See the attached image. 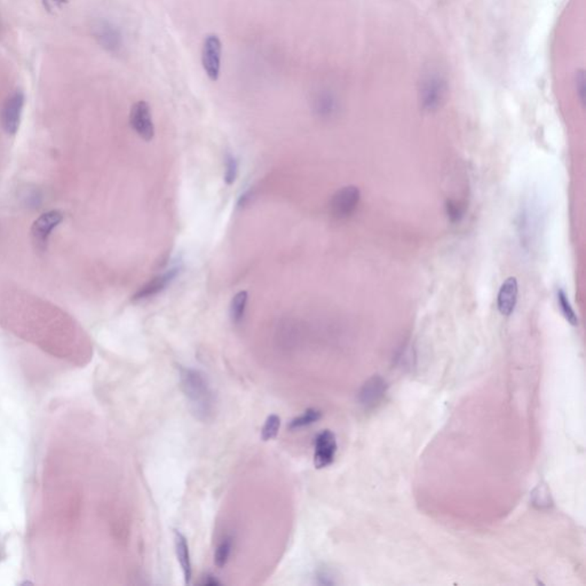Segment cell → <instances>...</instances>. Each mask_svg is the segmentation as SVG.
Here are the masks:
<instances>
[{
	"instance_id": "6da1fadb",
	"label": "cell",
	"mask_w": 586,
	"mask_h": 586,
	"mask_svg": "<svg viewBox=\"0 0 586 586\" xmlns=\"http://www.w3.org/2000/svg\"><path fill=\"white\" fill-rule=\"evenodd\" d=\"M180 384L192 412L202 421L213 414L214 396L205 374L192 368H180Z\"/></svg>"
},
{
	"instance_id": "7a4b0ae2",
	"label": "cell",
	"mask_w": 586,
	"mask_h": 586,
	"mask_svg": "<svg viewBox=\"0 0 586 586\" xmlns=\"http://www.w3.org/2000/svg\"><path fill=\"white\" fill-rule=\"evenodd\" d=\"M449 86L446 77L439 71L431 70L423 76L419 87V102L425 111H437L447 99Z\"/></svg>"
},
{
	"instance_id": "3957f363",
	"label": "cell",
	"mask_w": 586,
	"mask_h": 586,
	"mask_svg": "<svg viewBox=\"0 0 586 586\" xmlns=\"http://www.w3.org/2000/svg\"><path fill=\"white\" fill-rule=\"evenodd\" d=\"M24 107V94L21 90L12 93L3 103V109L0 113V120L3 131L15 136L21 124V117Z\"/></svg>"
},
{
	"instance_id": "277c9868",
	"label": "cell",
	"mask_w": 586,
	"mask_h": 586,
	"mask_svg": "<svg viewBox=\"0 0 586 586\" xmlns=\"http://www.w3.org/2000/svg\"><path fill=\"white\" fill-rule=\"evenodd\" d=\"M361 199L360 189L355 185H347L339 189L330 201V211L332 216L337 219H346L351 217L358 209Z\"/></svg>"
},
{
	"instance_id": "5b68a950",
	"label": "cell",
	"mask_w": 586,
	"mask_h": 586,
	"mask_svg": "<svg viewBox=\"0 0 586 586\" xmlns=\"http://www.w3.org/2000/svg\"><path fill=\"white\" fill-rule=\"evenodd\" d=\"M222 44L217 35H208L202 47V64L206 76L212 82L218 80L221 68Z\"/></svg>"
},
{
	"instance_id": "8992f818",
	"label": "cell",
	"mask_w": 586,
	"mask_h": 586,
	"mask_svg": "<svg viewBox=\"0 0 586 586\" xmlns=\"http://www.w3.org/2000/svg\"><path fill=\"white\" fill-rule=\"evenodd\" d=\"M63 218L64 217H63V213L61 211L52 210V211L44 213L39 218L37 219L36 221L33 222V227H31V236H33V243L36 244L37 248H39L42 251L45 250L51 234L63 221Z\"/></svg>"
},
{
	"instance_id": "52a82bcc",
	"label": "cell",
	"mask_w": 586,
	"mask_h": 586,
	"mask_svg": "<svg viewBox=\"0 0 586 586\" xmlns=\"http://www.w3.org/2000/svg\"><path fill=\"white\" fill-rule=\"evenodd\" d=\"M129 123L136 134L145 141H150L155 136L150 107L146 101L134 103L129 113Z\"/></svg>"
},
{
	"instance_id": "ba28073f",
	"label": "cell",
	"mask_w": 586,
	"mask_h": 586,
	"mask_svg": "<svg viewBox=\"0 0 586 586\" xmlns=\"http://www.w3.org/2000/svg\"><path fill=\"white\" fill-rule=\"evenodd\" d=\"M335 434L329 430L321 432L315 440L314 465L316 468H324L333 463L337 452Z\"/></svg>"
},
{
	"instance_id": "9c48e42d",
	"label": "cell",
	"mask_w": 586,
	"mask_h": 586,
	"mask_svg": "<svg viewBox=\"0 0 586 586\" xmlns=\"http://www.w3.org/2000/svg\"><path fill=\"white\" fill-rule=\"evenodd\" d=\"M386 392H387L386 381L381 376H374L365 381L358 392V403L361 404L365 410L374 409L383 401Z\"/></svg>"
},
{
	"instance_id": "30bf717a",
	"label": "cell",
	"mask_w": 586,
	"mask_h": 586,
	"mask_svg": "<svg viewBox=\"0 0 586 586\" xmlns=\"http://www.w3.org/2000/svg\"><path fill=\"white\" fill-rule=\"evenodd\" d=\"M93 35L98 43L109 52L116 53L122 47V36L120 31L107 21H98L93 26Z\"/></svg>"
},
{
	"instance_id": "8fae6325",
	"label": "cell",
	"mask_w": 586,
	"mask_h": 586,
	"mask_svg": "<svg viewBox=\"0 0 586 586\" xmlns=\"http://www.w3.org/2000/svg\"><path fill=\"white\" fill-rule=\"evenodd\" d=\"M178 274H179V268H172L164 273L162 275L156 276L153 280H150L148 283L143 285V288L139 289V291L133 295V300L140 302V300L153 298L155 295L164 291L171 284V282L178 276Z\"/></svg>"
},
{
	"instance_id": "7c38bea8",
	"label": "cell",
	"mask_w": 586,
	"mask_h": 586,
	"mask_svg": "<svg viewBox=\"0 0 586 586\" xmlns=\"http://www.w3.org/2000/svg\"><path fill=\"white\" fill-rule=\"evenodd\" d=\"M518 293H519V285L517 278H507L500 286V292L497 295V309L500 314L504 316H510L515 309L518 302Z\"/></svg>"
},
{
	"instance_id": "4fadbf2b",
	"label": "cell",
	"mask_w": 586,
	"mask_h": 586,
	"mask_svg": "<svg viewBox=\"0 0 586 586\" xmlns=\"http://www.w3.org/2000/svg\"><path fill=\"white\" fill-rule=\"evenodd\" d=\"M174 545H176V558L183 570L185 584L188 585L192 576V560H190V552H189L187 540L180 531H174Z\"/></svg>"
},
{
	"instance_id": "5bb4252c",
	"label": "cell",
	"mask_w": 586,
	"mask_h": 586,
	"mask_svg": "<svg viewBox=\"0 0 586 586\" xmlns=\"http://www.w3.org/2000/svg\"><path fill=\"white\" fill-rule=\"evenodd\" d=\"M321 418V411L316 410V409H309V410H306L302 416H299V417L292 419V421H290V424L288 425V428L289 430H291V431H297V430H300V428H306V426L314 424L316 421H320Z\"/></svg>"
},
{
	"instance_id": "9a60e30c",
	"label": "cell",
	"mask_w": 586,
	"mask_h": 586,
	"mask_svg": "<svg viewBox=\"0 0 586 586\" xmlns=\"http://www.w3.org/2000/svg\"><path fill=\"white\" fill-rule=\"evenodd\" d=\"M556 299H558V304L560 306V311L562 313L565 318L569 322L570 324L576 327L578 324V318H577L576 313L574 311L573 306L570 304L569 298H568L565 290H562V289L558 290Z\"/></svg>"
},
{
	"instance_id": "2e32d148",
	"label": "cell",
	"mask_w": 586,
	"mask_h": 586,
	"mask_svg": "<svg viewBox=\"0 0 586 586\" xmlns=\"http://www.w3.org/2000/svg\"><path fill=\"white\" fill-rule=\"evenodd\" d=\"M248 299V295L246 291L239 292L232 298V305H230V316H232L234 323H239L244 318Z\"/></svg>"
},
{
	"instance_id": "e0dca14e",
	"label": "cell",
	"mask_w": 586,
	"mask_h": 586,
	"mask_svg": "<svg viewBox=\"0 0 586 586\" xmlns=\"http://www.w3.org/2000/svg\"><path fill=\"white\" fill-rule=\"evenodd\" d=\"M281 428V418L277 414H271L266 419L265 425L262 430V439L264 441H271L277 437Z\"/></svg>"
},
{
	"instance_id": "ac0fdd59",
	"label": "cell",
	"mask_w": 586,
	"mask_h": 586,
	"mask_svg": "<svg viewBox=\"0 0 586 586\" xmlns=\"http://www.w3.org/2000/svg\"><path fill=\"white\" fill-rule=\"evenodd\" d=\"M232 544L230 540H223L219 544L214 552V563L218 568H223L228 562L229 556L232 553Z\"/></svg>"
},
{
	"instance_id": "d6986e66",
	"label": "cell",
	"mask_w": 586,
	"mask_h": 586,
	"mask_svg": "<svg viewBox=\"0 0 586 586\" xmlns=\"http://www.w3.org/2000/svg\"><path fill=\"white\" fill-rule=\"evenodd\" d=\"M531 498H533V503L535 506H538L540 509H544V507H549L552 503V500H551V495L550 491L547 489V486H544V484H540L538 487L533 491V494H531Z\"/></svg>"
},
{
	"instance_id": "ffe728a7",
	"label": "cell",
	"mask_w": 586,
	"mask_h": 586,
	"mask_svg": "<svg viewBox=\"0 0 586 586\" xmlns=\"http://www.w3.org/2000/svg\"><path fill=\"white\" fill-rule=\"evenodd\" d=\"M225 181L228 185H232L236 180L237 176V171H239V164L236 161L235 156L232 154H227L225 161Z\"/></svg>"
},
{
	"instance_id": "44dd1931",
	"label": "cell",
	"mask_w": 586,
	"mask_h": 586,
	"mask_svg": "<svg viewBox=\"0 0 586 586\" xmlns=\"http://www.w3.org/2000/svg\"><path fill=\"white\" fill-rule=\"evenodd\" d=\"M336 108H337V102H336L335 98L332 95H329V94L322 95L318 101V111L322 115H324V116L332 115V113H335Z\"/></svg>"
},
{
	"instance_id": "7402d4cb",
	"label": "cell",
	"mask_w": 586,
	"mask_h": 586,
	"mask_svg": "<svg viewBox=\"0 0 586 586\" xmlns=\"http://www.w3.org/2000/svg\"><path fill=\"white\" fill-rule=\"evenodd\" d=\"M575 87H576L577 95L580 98V102L584 104L586 95V78L585 71L583 69L577 70L575 73Z\"/></svg>"
},
{
	"instance_id": "603a6c76",
	"label": "cell",
	"mask_w": 586,
	"mask_h": 586,
	"mask_svg": "<svg viewBox=\"0 0 586 586\" xmlns=\"http://www.w3.org/2000/svg\"><path fill=\"white\" fill-rule=\"evenodd\" d=\"M446 209H447V214L451 221H459V220L463 218L464 209L463 206H461L459 203L454 202V201H449V202L447 203Z\"/></svg>"
},
{
	"instance_id": "cb8c5ba5",
	"label": "cell",
	"mask_w": 586,
	"mask_h": 586,
	"mask_svg": "<svg viewBox=\"0 0 586 586\" xmlns=\"http://www.w3.org/2000/svg\"><path fill=\"white\" fill-rule=\"evenodd\" d=\"M202 585H204V586L220 585V582H219V580H217V578H214V577L210 576V575H208V576L204 577V580H203V582H202Z\"/></svg>"
},
{
	"instance_id": "d4e9b609",
	"label": "cell",
	"mask_w": 586,
	"mask_h": 586,
	"mask_svg": "<svg viewBox=\"0 0 586 586\" xmlns=\"http://www.w3.org/2000/svg\"><path fill=\"white\" fill-rule=\"evenodd\" d=\"M47 6L50 7V8H53V7H60L63 3H66V0H46Z\"/></svg>"
}]
</instances>
